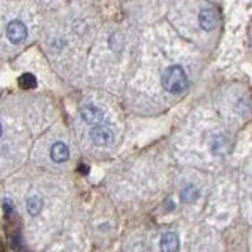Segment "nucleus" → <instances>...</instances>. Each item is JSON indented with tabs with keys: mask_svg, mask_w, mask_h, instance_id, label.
Listing matches in <instances>:
<instances>
[{
	"mask_svg": "<svg viewBox=\"0 0 252 252\" xmlns=\"http://www.w3.org/2000/svg\"><path fill=\"white\" fill-rule=\"evenodd\" d=\"M162 87L165 92L172 94L183 93L188 89V76L186 71L180 65H172L164 71L162 74Z\"/></svg>",
	"mask_w": 252,
	"mask_h": 252,
	"instance_id": "1",
	"label": "nucleus"
},
{
	"mask_svg": "<svg viewBox=\"0 0 252 252\" xmlns=\"http://www.w3.org/2000/svg\"><path fill=\"white\" fill-rule=\"evenodd\" d=\"M90 137L93 140L94 145L98 147H109L114 144L115 140V134L114 131L109 128V126H104V125H98L96 128H93L92 132H90Z\"/></svg>",
	"mask_w": 252,
	"mask_h": 252,
	"instance_id": "2",
	"label": "nucleus"
},
{
	"mask_svg": "<svg viewBox=\"0 0 252 252\" xmlns=\"http://www.w3.org/2000/svg\"><path fill=\"white\" fill-rule=\"evenodd\" d=\"M6 36H8V39H10L13 44L22 43L24 39H26V36H27V27H26V24H24L22 21H18V19L11 21L6 26Z\"/></svg>",
	"mask_w": 252,
	"mask_h": 252,
	"instance_id": "3",
	"label": "nucleus"
},
{
	"mask_svg": "<svg viewBox=\"0 0 252 252\" xmlns=\"http://www.w3.org/2000/svg\"><path fill=\"white\" fill-rule=\"evenodd\" d=\"M81 117L87 125H101L104 122V110H101L93 104H89L81 109Z\"/></svg>",
	"mask_w": 252,
	"mask_h": 252,
	"instance_id": "4",
	"label": "nucleus"
},
{
	"mask_svg": "<svg viewBox=\"0 0 252 252\" xmlns=\"http://www.w3.org/2000/svg\"><path fill=\"white\" fill-rule=\"evenodd\" d=\"M180 249V240L178 235L173 232H167L161 238V251L162 252H177Z\"/></svg>",
	"mask_w": 252,
	"mask_h": 252,
	"instance_id": "5",
	"label": "nucleus"
},
{
	"mask_svg": "<svg viewBox=\"0 0 252 252\" xmlns=\"http://www.w3.org/2000/svg\"><path fill=\"white\" fill-rule=\"evenodd\" d=\"M199 22H200V27L207 32H211L218 26V16L213 10H202L199 14Z\"/></svg>",
	"mask_w": 252,
	"mask_h": 252,
	"instance_id": "6",
	"label": "nucleus"
},
{
	"mask_svg": "<svg viewBox=\"0 0 252 252\" xmlns=\"http://www.w3.org/2000/svg\"><path fill=\"white\" fill-rule=\"evenodd\" d=\"M51 158L54 162H65L69 158V148L63 142H55L51 147Z\"/></svg>",
	"mask_w": 252,
	"mask_h": 252,
	"instance_id": "7",
	"label": "nucleus"
},
{
	"mask_svg": "<svg viewBox=\"0 0 252 252\" xmlns=\"http://www.w3.org/2000/svg\"><path fill=\"white\" fill-rule=\"evenodd\" d=\"M227 150H228V140L224 134H219V136H216L215 140H213V153L224 155L227 153Z\"/></svg>",
	"mask_w": 252,
	"mask_h": 252,
	"instance_id": "8",
	"label": "nucleus"
},
{
	"mask_svg": "<svg viewBox=\"0 0 252 252\" xmlns=\"http://www.w3.org/2000/svg\"><path fill=\"white\" fill-rule=\"evenodd\" d=\"M43 208V199L41 197H38V195H32L29 197V200H27V210L32 216H36L39 211H41Z\"/></svg>",
	"mask_w": 252,
	"mask_h": 252,
	"instance_id": "9",
	"label": "nucleus"
},
{
	"mask_svg": "<svg viewBox=\"0 0 252 252\" xmlns=\"http://www.w3.org/2000/svg\"><path fill=\"white\" fill-rule=\"evenodd\" d=\"M197 197H199V189H197L195 186L189 185L183 189V192H181V199H183L185 202H195Z\"/></svg>",
	"mask_w": 252,
	"mask_h": 252,
	"instance_id": "10",
	"label": "nucleus"
},
{
	"mask_svg": "<svg viewBox=\"0 0 252 252\" xmlns=\"http://www.w3.org/2000/svg\"><path fill=\"white\" fill-rule=\"evenodd\" d=\"M19 84L22 89H35L36 87V79L33 74H22L21 79H19Z\"/></svg>",
	"mask_w": 252,
	"mask_h": 252,
	"instance_id": "11",
	"label": "nucleus"
},
{
	"mask_svg": "<svg viewBox=\"0 0 252 252\" xmlns=\"http://www.w3.org/2000/svg\"><path fill=\"white\" fill-rule=\"evenodd\" d=\"M109 44H110V47H112V49H122V44H123L122 35L114 33L112 36L109 38Z\"/></svg>",
	"mask_w": 252,
	"mask_h": 252,
	"instance_id": "12",
	"label": "nucleus"
},
{
	"mask_svg": "<svg viewBox=\"0 0 252 252\" xmlns=\"http://www.w3.org/2000/svg\"><path fill=\"white\" fill-rule=\"evenodd\" d=\"M3 210H5V215H6V218H11V216H14V205H13V202L11 200H5L3 202Z\"/></svg>",
	"mask_w": 252,
	"mask_h": 252,
	"instance_id": "13",
	"label": "nucleus"
},
{
	"mask_svg": "<svg viewBox=\"0 0 252 252\" xmlns=\"http://www.w3.org/2000/svg\"><path fill=\"white\" fill-rule=\"evenodd\" d=\"M81 172H82V173H87V172H89V169H87L85 165H81Z\"/></svg>",
	"mask_w": 252,
	"mask_h": 252,
	"instance_id": "14",
	"label": "nucleus"
},
{
	"mask_svg": "<svg viewBox=\"0 0 252 252\" xmlns=\"http://www.w3.org/2000/svg\"><path fill=\"white\" fill-rule=\"evenodd\" d=\"M2 132H3V128H2V123H0V137H2Z\"/></svg>",
	"mask_w": 252,
	"mask_h": 252,
	"instance_id": "15",
	"label": "nucleus"
},
{
	"mask_svg": "<svg viewBox=\"0 0 252 252\" xmlns=\"http://www.w3.org/2000/svg\"><path fill=\"white\" fill-rule=\"evenodd\" d=\"M3 251V246H2V241H0V252H2Z\"/></svg>",
	"mask_w": 252,
	"mask_h": 252,
	"instance_id": "16",
	"label": "nucleus"
}]
</instances>
